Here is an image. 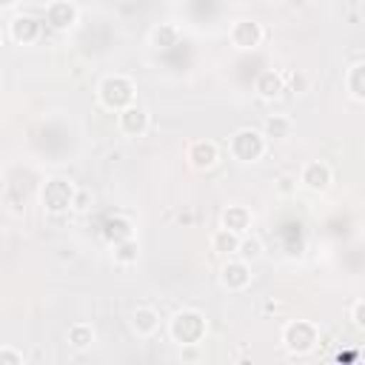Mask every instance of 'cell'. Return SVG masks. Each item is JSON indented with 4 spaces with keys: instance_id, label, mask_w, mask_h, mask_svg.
Returning a JSON list of instances; mask_svg holds the SVG:
<instances>
[{
    "instance_id": "obj_1",
    "label": "cell",
    "mask_w": 365,
    "mask_h": 365,
    "mask_svg": "<svg viewBox=\"0 0 365 365\" xmlns=\"http://www.w3.org/2000/svg\"><path fill=\"white\" fill-rule=\"evenodd\" d=\"M268 151V137L257 128H237L228 137V154L240 163H257Z\"/></svg>"
},
{
    "instance_id": "obj_2",
    "label": "cell",
    "mask_w": 365,
    "mask_h": 365,
    "mask_svg": "<svg viewBox=\"0 0 365 365\" xmlns=\"http://www.w3.org/2000/svg\"><path fill=\"white\" fill-rule=\"evenodd\" d=\"M208 325H205V317L194 308H182L177 311L171 319H168V336L177 342V345H191V342H202Z\"/></svg>"
},
{
    "instance_id": "obj_3",
    "label": "cell",
    "mask_w": 365,
    "mask_h": 365,
    "mask_svg": "<svg viewBox=\"0 0 365 365\" xmlns=\"http://www.w3.org/2000/svg\"><path fill=\"white\" fill-rule=\"evenodd\" d=\"M97 97L108 111H123L125 106L134 103V83L125 74H108V77H103Z\"/></svg>"
},
{
    "instance_id": "obj_4",
    "label": "cell",
    "mask_w": 365,
    "mask_h": 365,
    "mask_svg": "<svg viewBox=\"0 0 365 365\" xmlns=\"http://www.w3.org/2000/svg\"><path fill=\"white\" fill-rule=\"evenodd\" d=\"M317 342H319V328L314 322H308V319H291V322L282 325V345L291 354H297V356L311 354L317 348Z\"/></svg>"
},
{
    "instance_id": "obj_5",
    "label": "cell",
    "mask_w": 365,
    "mask_h": 365,
    "mask_svg": "<svg viewBox=\"0 0 365 365\" xmlns=\"http://www.w3.org/2000/svg\"><path fill=\"white\" fill-rule=\"evenodd\" d=\"M74 194H77V188H74L68 180L51 177V180H46L40 200H43V208H46L48 214H66V211H71V205H74Z\"/></svg>"
},
{
    "instance_id": "obj_6",
    "label": "cell",
    "mask_w": 365,
    "mask_h": 365,
    "mask_svg": "<svg viewBox=\"0 0 365 365\" xmlns=\"http://www.w3.org/2000/svg\"><path fill=\"white\" fill-rule=\"evenodd\" d=\"M262 37H265L262 26H259L257 20H248V17L234 20L231 29H228V40H231V46L240 48V51H254V48H259Z\"/></svg>"
},
{
    "instance_id": "obj_7",
    "label": "cell",
    "mask_w": 365,
    "mask_h": 365,
    "mask_svg": "<svg viewBox=\"0 0 365 365\" xmlns=\"http://www.w3.org/2000/svg\"><path fill=\"white\" fill-rule=\"evenodd\" d=\"M220 282L228 291H245L251 285V262H245L240 257H228V262L220 271Z\"/></svg>"
},
{
    "instance_id": "obj_8",
    "label": "cell",
    "mask_w": 365,
    "mask_h": 365,
    "mask_svg": "<svg viewBox=\"0 0 365 365\" xmlns=\"http://www.w3.org/2000/svg\"><path fill=\"white\" fill-rule=\"evenodd\" d=\"M117 128L125 134V137H143L148 131V111L137 103L125 106L123 111H117Z\"/></svg>"
},
{
    "instance_id": "obj_9",
    "label": "cell",
    "mask_w": 365,
    "mask_h": 365,
    "mask_svg": "<svg viewBox=\"0 0 365 365\" xmlns=\"http://www.w3.org/2000/svg\"><path fill=\"white\" fill-rule=\"evenodd\" d=\"M185 157H188V165L194 171H208V168H214L220 163V145L214 140H194L188 145Z\"/></svg>"
},
{
    "instance_id": "obj_10",
    "label": "cell",
    "mask_w": 365,
    "mask_h": 365,
    "mask_svg": "<svg viewBox=\"0 0 365 365\" xmlns=\"http://www.w3.org/2000/svg\"><path fill=\"white\" fill-rule=\"evenodd\" d=\"M331 165L322 160H311L299 168V185H305L308 191H325L331 185Z\"/></svg>"
},
{
    "instance_id": "obj_11",
    "label": "cell",
    "mask_w": 365,
    "mask_h": 365,
    "mask_svg": "<svg viewBox=\"0 0 365 365\" xmlns=\"http://www.w3.org/2000/svg\"><path fill=\"white\" fill-rule=\"evenodd\" d=\"M77 23V6L68 0H51L46 6V26H51L54 31H66Z\"/></svg>"
},
{
    "instance_id": "obj_12",
    "label": "cell",
    "mask_w": 365,
    "mask_h": 365,
    "mask_svg": "<svg viewBox=\"0 0 365 365\" xmlns=\"http://www.w3.org/2000/svg\"><path fill=\"white\" fill-rule=\"evenodd\" d=\"M40 31H43V23L31 14H17L11 23H9V40L14 43H37L40 40Z\"/></svg>"
},
{
    "instance_id": "obj_13",
    "label": "cell",
    "mask_w": 365,
    "mask_h": 365,
    "mask_svg": "<svg viewBox=\"0 0 365 365\" xmlns=\"http://www.w3.org/2000/svg\"><path fill=\"white\" fill-rule=\"evenodd\" d=\"M131 331L140 336V339H148L160 331V314L151 308V305H137L134 314H131Z\"/></svg>"
},
{
    "instance_id": "obj_14",
    "label": "cell",
    "mask_w": 365,
    "mask_h": 365,
    "mask_svg": "<svg viewBox=\"0 0 365 365\" xmlns=\"http://www.w3.org/2000/svg\"><path fill=\"white\" fill-rule=\"evenodd\" d=\"M254 91H257L262 100H277V97L285 91V77H282V71H274V68L259 71L257 80H254Z\"/></svg>"
},
{
    "instance_id": "obj_15",
    "label": "cell",
    "mask_w": 365,
    "mask_h": 365,
    "mask_svg": "<svg viewBox=\"0 0 365 365\" xmlns=\"http://www.w3.org/2000/svg\"><path fill=\"white\" fill-rule=\"evenodd\" d=\"M251 222H254V217H251V211H248L245 205H228V208L222 211V225L231 228V231L240 234V237L251 231Z\"/></svg>"
},
{
    "instance_id": "obj_16",
    "label": "cell",
    "mask_w": 365,
    "mask_h": 365,
    "mask_svg": "<svg viewBox=\"0 0 365 365\" xmlns=\"http://www.w3.org/2000/svg\"><path fill=\"white\" fill-rule=\"evenodd\" d=\"M240 240H242L240 234H234L231 228L220 225V228L211 234V251H214V254H222V257H237Z\"/></svg>"
},
{
    "instance_id": "obj_17",
    "label": "cell",
    "mask_w": 365,
    "mask_h": 365,
    "mask_svg": "<svg viewBox=\"0 0 365 365\" xmlns=\"http://www.w3.org/2000/svg\"><path fill=\"white\" fill-rule=\"evenodd\" d=\"M294 131V120L288 114H268L262 123V134L268 140H285Z\"/></svg>"
},
{
    "instance_id": "obj_18",
    "label": "cell",
    "mask_w": 365,
    "mask_h": 365,
    "mask_svg": "<svg viewBox=\"0 0 365 365\" xmlns=\"http://www.w3.org/2000/svg\"><path fill=\"white\" fill-rule=\"evenodd\" d=\"M66 339H68V345H71L74 351H88V348L94 345L97 334H94V328H91L88 322H74V325L68 328Z\"/></svg>"
},
{
    "instance_id": "obj_19",
    "label": "cell",
    "mask_w": 365,
    "mask_h": 365,
    "mask_svg": "<svg viewBox=\"0 0 365 365\" xmlns=\"http://www.w3.org/2000/svg\"><path fill=\"white\" fill-rule=\"evenodd\" d=\"M345 88L351 91L354 100H362V103H365V60H359V63H354V66L348 68V74H345Z\"/></svg>"
},
{
    "instance_id": "obj_20",
    "label": "cell",
    "mask_w": 365,
    "mask_h": 365,
    "mask_svg": "<svg viewBox=\"0 0 365 365\" xmlns=\"http://www.w3.org/2000/svg\"><path fill=\"white\" fill-rule=\"evenodd\" d=\"M114 262L117 265H123V268H128V265H134L137 262V257H140V245H137V240L131 237V240H123V242H114Z\"/></svg>"
},
{
    "instance_id": "obj_21",
    "label": "cell",
    "mask_w": 365,
    "mask_h": 365,
    "mask_svg": "<svg viewBox=\"0 0 365 365\" xmlns=\"http://www.w3.org/2000/svg\"><path fill=\"white\" fill-rule=\"evenodd\" d=\"M237 257H240V259H245V262H257V259L262 257V240H259L257 234H242Z\"/></svg>"
},
{
    "instance_id": "obj_22",
    "label": "cell",
    "mask_w": 365,
    "mask_h": 365,
    "mask_svg": "<svg viewBox=\"0 0 365 365\" xmlns=\"http://www.w3.org/2000/svg\"><path fill=\"white\" fill-rule=\"evenodd\" d=\"M106 237H108L111 242L131 240V237H134V234H131V220H125V217H111V220L106 222Z\"/></svg>"
},
{
    "instance_id": "obj_23",
    "label": "cell",
    "mask_w": 365,
    "mask_h": 365,
    "mask_svg": "<svg viewBox=\"0 0 365 365\" xmlns=\"http://www.w3.org/2000/svg\"><path fill=\"white\" fill-rule=\"evenodd\" d=\"M177 43V29L171 23H160L154 31H151V46L154 48H171Z\"/></svg>"
},
{
    "instance_id": "obj_24",
    "label": "cell",
    "mask_w": 365,
    "mask_h": 365,
    "mask_svg": "<svg viewBox=\"0 0 365 365\" xmlns=\"http://www.w3.org/2000/svg\"><path fill=\"white\" fill-rule=\"evenodd\" d=\"M282 77H285V91H294V94L308 91V77L302 71H282Z\"/></svg>"
},
{
    "instance_id": "obj_25",
    "label": "cell",
    "mask_w": 365,
    "mask_h": 365,
    "mask_svg": "<svg viewBox=\"0 0 365 365\" xmlns=\"http://www.w3.org/2000/svg\"><path fill=\"white\" fill-rule=\"evenodd\" d=\"M23 362H26V356L14 345H3L0 348V365H23Z\"/></svg>"
},
{
    "instance_id": "obj_26",
    "label": "cell",
    "mask_w": 365,
    "mask_h": 365,
    "mask_svg": "<svg viewBox=\"0 0 365 365\" xmlns=\"http://www.w3.org/2000/svg\"><path fill=\"white\" fill-rule=\"evenodd\" d=\"M91 202H94V197H91V191H86V188H77V194H74V205H71V211H77V214H83V211H88V208H91Z\"/></svg>"
},
{
    "instance_id": "obj_27",
    "label": "cell",
    "mask_w": 365,
    "mask_h": 365,
    "mask_svg": "<svg viewBox=\"0 0 365 365\" xmlns=\"http://www.w3.org/2000/svg\"><path fill=\"white\" fill-rule=\"evenodd\" d=\"M351 319H354V325H356L359 331H365V299H356V302L351 305Z\"/></svg>"
},
{
    "instance_id": "obj_28",
    "label": "cell",
    "mask_w": 365,
    "mask_h": 365,
    "mask_svg": "<svg viewBox=\"0 0 365 365\" xmlns=\"http://www.w3.org/2000/svg\"><path fill=\"white\" fill-rule=\"evenodd\" d=\"M180 359H182V362H197V359H200V342L180 345Z\"/></svg>"
},
{
    "instance_id": "obj_29",
    "label": "cell",
    "mask_w": 365,
    "mask_h": 365,
    "mask_svg": "<svg viewBox=\"0 0 365 365\" xmlns=\"http://www.w3.org/2000/svg\"><path fill=\"white\" fill-rule=\"evenodd\" d=\"M297 180H299V177H294V174H282V177L277 180V191H279V194H291V191L297 188Z\"/></svg>"
},
{
    "instance_id": "obj_30",
    "label": "cell",
    "mask_w": 365,
    "mask_h": 365,
    "mask_svg": "<svg viewBox=\"0 0 365 365\" xmlns=\"http://www.w3.org/2000/svg\"><path fill=\"white\" fill-rule=\"evenodd\" d=\"M14 3H17V0H0V9H3V11H9Z\"/></svg>"
}]
</instances>
